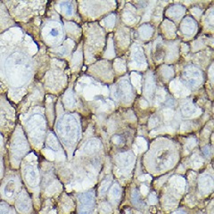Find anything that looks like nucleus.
I'll return each mask as SVG.
<instances>
[{"instance_id":"nucleus-8","label":"nucleus","mask_w":214,"mask_h":214,"mask_svg":"<svg viewBox=\"0 0 214 214\" xmlns=\"http://www.w3.org/2000/svg\"><path fill=\"white\" fill-rule=\"evenodd\" d=\"M132 203L135 206H140L143 204V201L140 198V196L137 191H135L132 195Z\"/></svg>"},{"instance_id":"nucleus-14","label":"nucleus","mask_w":214,"mask_h":214,"mask_svg":"<svg viewBox=\"0 0 214 214\" xmlns=\"http://www.w3.org/2000/svg\"><path fill=\"white\" fill-rule=\"evenodd\" d=\"M175 214H185V212H176Z\"/></svg>"},{"instance_id":"nucleus-1","label":"nucleus","mask_w":214,"mask_h":214,"mask_svg":"<svg viewBox=\"0 0 214 214\" xmlns=\"http://www.w3.org/2000/svg\"><path fill=\"white\" fill-rule=\"evenodd\" d=\"M7 76L12 84L20 86L30 77V64L26 56L21 54H14L10 56L6 65Z\"/></svg>"},{"instance_id":"nucleus-5","label":"nucleus","mask_w":214,"mask_h":214,"mask_svg":"<svg viewBox=\"0 0 214 214\" xmlns=\"http://www.w3.org/2000/svg\"><path fill=\"white\" fill-rule=\"evenodd\" d=\"M30 201L26 196H21L17 201V208L20 212H25L29 209Z\"/></svg>"},{"instance_id":"nucleus-4","label":"nucleus","mask_w":214,"mask_h":214,"mask_svg":"<svg viewBox=\"0 0 214 214\" xmlns=\"http://www.w3.org/2000/svg\"><path fill=\"white\" fill-rule=\"evenodd\" d=\"M25 177H26L28 183L34 185L37 182L38 179V175H37V171L33 167H28L25 171Z\"/></svg>"},{"instance_id":"nucleus-11","label":"nucleus","mask_w":214,"mask_h":214,"mask_svg":"<svg viewBox=\"0 0 214 214\" xmlns=\"http://www.w3.org/2000/svg\"><path fill=\"white\" fill-rule=\"evenodd\" d=\"M113 196L115 197H119V196H120V189L118 187L113 188Z\"/></svg>"},{"instance_id":"nucleus-3","label":"nucleus","mask_w":214,"mask_h":214,"mask_svg":"<svg viewBox=\"0 0 214 214\" xmlns=\"http://www.w3.org/2000/svg\"><path fill=\"white\" fill-rule=\"evenodd\" d=\"M185 80L191 86H197L202 81V75L198 69L195 67H189L184 72Z\"/></svg>"},{"instance_id":"nucleus-9","label":"nucleus","mask_w":214,"mask_h":214,"mask_svg":"<svg viewBox=\"0 0 214 214\" xmlns=\"http://www.w3.org/2000/svg\"><path fill=\"white\" fill-rule=\"evenodd\" d=\"M9 211H10L9 205L5 202H1L0 203V214H8Z\"/></svg>"},{"instance_id":"nucleus-12","label":"nucleus","mask_w":214,"mask_h":214,"mask_svg":"<svg viewBox=\"0 0 214 214\" xmlns=\"http://www.w3.org/2000/svg\"><path fill=\"white\" fill-rule=\"evenodd\" d=\"M66 6H65V9H66V13L68 14H71V6H69V3H66Z\"/></svg>"},{"instance_id":"nucleus-2","label":"nucleus","mask_w":214,"mask_h":214,"mask_svg":"<svg viewBox=\"0 0 214 214\" xmlns=\"http://www.w3.org/2000/svg\"><path fill=\"white\" fill-rule=\"evenodd\" d=\"M56 130L63 142L66 144L73 143L79 135V127L76 119L71 115L63 117L56 126Z\"/></svg>"},{"instance_id":"nucleus-6","label":"nucleus","mask_w":214,"mask_h":214,"mask_svg":"<svg viewBox=\"0 0 214 214\" xmlns=\"http://www.w3.org/2000/svg\"><path fill=\"white\" fill-rule=\"evenodd\" d=\"M80 201L82 203L83 206L87 209L90 206H92L93 202H94V196L92 195V193H86L83 196H81Z\"/></svg>"},{"instance_id":"nucleus-13","label":"nucleus","mask_w":214,"mask_h":214,"mask_svg":"<svg viewBox=\"0 0 214 214\" xmlns=\"http://www.w3.org/2000/svg\"><path fill=\"white\" fill-rule=\"evenodd\" d=\"M80 214H89V211H88V209L81 210V211H80Z\"/></svg>"},{"instance_id":"nucleus-7","label":"nucleus","mask_w":214,"mask_h":214,"mask_svg":"<svg viewBox=\"0 0 214 214\" xmlns=\"http://www.w3.org/2000/svg\"><path fill=\"white\" fill-rule=\"evenodd\" d=\"M14 190H15V184H14V182L13 180H10L9 182H7L6 186L5 187V194H6V196H11L14 194Z\"/></svg>"},{"instance_id":"nucleus-10","label":"nucleus","mask_w":214,"mask_h":214,"mask_svg":"<svg viewBox=\"0 0 214 214\" xmlns=\"http://www.w3.org/2000/svg\"><path fill=\"white\" fill-rule=\"evenodd\" d=\"M58 34H59V31H58L57 29H55V28L51 29V30H50V35L53 36V37H57Z\"/></svg>"}]
</instances>
